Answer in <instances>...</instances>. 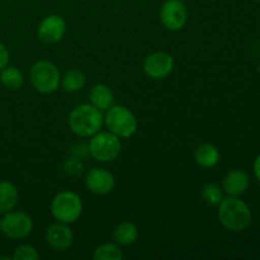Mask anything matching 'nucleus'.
Segmentation results:
<instances>
[{
	"instance_id": "1",
	"label": "nucleus",
	"mask_w": 260,
	"mask_h": 260,
	"mask_svg": "<svg viewBox=\"0 0 260 260\" xmlns=\"http://www.w3.org/2000/svg\"><path fill=\"white\" fill-rule=\"evenodd\" d=\"M217 217L221 226L231 233H241L251 223V210L240 197L228 196L217 206Z\"/></svg>"
},
{
	"instance_id": "2",
	"label": "nucleus",
	"mask_w": 260,
	"mask_h": 260,
	"mask_svg": "<svg viewBox=\"0 0 260 260\" xmlns=\"http://www.w3.org/2000/svg\"><path fill=\"white\" fill-rule=\"evenodd\" d=\"M68 123L76 136L91 137L101 131L104 124V116L102 111L90 103H83L73 108L69 114Z\"/></svg>"
},
{
	"instance_id": "3",
	"label": "nucleus",
	"mask_w": 260,
	"mask_h": 260,
	"mask_svg": "<svg viewBox=\"0 0 260 260\" xmlns=\"http://www.w3.org/2000/svg\"><path fill=\"white\" fill-rule=\"evenodd\" d=\"M83 201L78 193L73 190L58 192L51 201V215L58 222L70 223L76 222L83 213Z\"/></svg>"
},
{
	"instance_id": "4",
	"label": "nucleus",
	"mask_w": 260,
	"mask_h": 260,
	"mask_svg": "<svg viewBox=\"0 0 260 260\" xmlns=\"http://www.w3.org/2000/svg\"><path fill=\"white\" fill-rule=\"evenodd\" d=\"M104 124L109 132L119 139H129L137 131V118L127 107L113 104L104 114Z\"/></svg>"
},
{
	"instance_id": "5",
	"label": "nucleus",
	"mask_w": 260,
	"mask_h": 260,
	"mask_svg": "<svg viewBox=\"0 0 260 260\" xmlns=\"http://www.w3.org/2000/svg\"><path fill=\"white\" fill-rule=\"evenodd\" d=\"M121 139L109 131H99L90 137L89 155L99 162H111L121 154Z\"/></svg>"
},
{
	"instance_id": "6",
	"label": "nucleus",
	"mask_w": 260,
	"mask_h": 260,
	"mask_svg": "<svg viewBox=\"0 0 260 260\" xmlns=\"http://www.w3.org/2000/svg\"><path fill=\"white\" fill-rule=\"evenodd\" d=\"M29 79L36 90L42 94H51L60 86L61 74L55 63L47 60H40L30 68Z\"/></svg>"
},
{
	"instance_id": "7",
	"label": "nucleus",
	"mask_w": 260,
	"mask_h": 260,
	"mask_svg": "<svg viewBox=\"0 0 260 260\" xmlns=\"http://www.w3.org/2000/svg\"><path fill=\"white\" fill-rule=\"evenodd\" d=\"M33 221L28 213L23 211H9L0 220V233L12 240H20L30 235Z\"/></svg>"
},
{
	"instance_id": "8",
	"label": "nucleus",
	"mask_w": 260,
	"mask_h": 260,
	"mask_svg": "<svg viewBox=\"0 0 260 260\" xmlns=\"http://www.w3.org/2000/svg\"><path fill=\"white\" fill-rule=\"evenodd\" d=\"M160 20L169 30H180L188 20V9L182 0H165L160 8Z\"/></svg>"
},
{
	"instance_id": "9",
	"label": "nucleus",
	"mask_w": 260,
	"mask_h": 260,
	"mask_svg": "<svg viewBox=\"0 0 260 260\" xmlns=\"http://www.w3.org/2000/svg\"><path fill=\"white\" fill-rule=\"evenodd\" d=\"M144 73L152 80H161L169 76L174 69V58L170 53L159 51L147 56L144 61Z\"/></svg>"
},
{
	"instance_id": "10",
	"label": "nucleus",
	"mask_w": 260,
	"mask_h": 260,
	"mask_svg": "<svg viewBox=\"0 0 260 260\" xmlns=\"http://www.w3.org/2000/svg\"><path fill=\"white\" fill-rule=\"evenodd\" d=\"M66 33V22L61 15L50 14L37 27V36L45 43H57Z\"/></svg>"
},
{
	"instance_id": "11",
	"label": "nucleus",
	"mask_w": 260,
	"mask_h": 260,
	"mask_svg": "<svg viewBox=\"0 0 260 260\" xmlns=\"http://www.w3.org/2000/svg\"><path fill=\"white\" fill-rule=\"evenodd\" d=\"M84 183L89 192L98 196H104L113 190L116 180L109 170L104 169V168H93L86 173Z\"/></svg>"
},
{
	"instance_id": "12",
	"label": "nucleus",
	"mask_w": 260,
	"mask_h": 260,
	"mask_svg": "<svg viewBox=\"0 0 260 260\" xmlns=\"http://www.w3.org/2000/svg\"><path fill=\"white\" fill-rule=\"evenodd\" d=\"M45 239L47 241L48 246L56 251H65L73 245L74 243V234L73 230L69 228L68 223L58 222L48 226L46 229Z\"/></svg>"
},
{
	"instance_id": "13",
	"label": "nucleus",
	"mask_w": 260,
	"mask_h": 260,
	"mask_svg": "<svg viewBox=\"0 0 260 260\" xmlns=\"http://www.w3.org/2000/svg\"><path fill=\"white\" fill-rule=\"evenodd\" d=\"M250 185L249 174L243 169H233L223 177L222 189L230 197H240Z\"/></svg>"
},
{
	"instance_id": "14",
	"label": "nucleus",
	"mask_w": 260,
	"mask_h": 260,
	"mask_svg": "<svg viewBox=\"0 0 260 260\" xmlns=\"http://www.w3.org/2000/svg\"><path fill=\"white\" fill-rule=\"evenodd\" d=\"M221 159L220 150L212 144H202L194 150V160L200 167L205 169H212Z\"/></svg>"
},
{
	"instance_id": "15",
	"label": "nucleus",
	"mask_w": 260,
	"mask_h": 260,
	"mask_svg": "<svg viewBox=\"0 0 260 260\" xmlns=\"http://www.w3.org/2000/svg\"><path fill=\"white\" fill-rule=\"evenodd\" d=\"M89 98H90L91 106H94L102 112L107 111L109 107L113 106L114 102L113 93H112L111 88L107 86L106 84H95L91 88Z\"/></svg>"
},
{
	"instance_id": "16",
	"label": "nucleus",
	"mask_w": 260,
	"mask_h": 260,
	"mask_svg": "<svg viewBox=\"0 0 260 260\" xmlns=\"http://www.w3.org/2000/svg\"><path fill=\"white\" fill-rule=\"evenodd\" d=\"M139 238V229L131 221H122L113 231V239L118 245L128 246L136 243Z\"/></svg>"
},
{
	"instance_id": "17",
	"label": "nucleus",
	"mask_w": 260,
	"mask_h": 260,
	"mask_svg": "<svg viewBox=\"0 0 260 260\" xmlns=\"http://www.w3.org/2000/svg\"><path fill=\"white\" fill-rule=\"evenodd\" d=\"M18 189L9 180H0V213L14 210L18 203Z\"/></svg>"
},
{
	"instance_id": "18",
	"label": "nucleus",
	"mask_w": 260,
	"mask_h": 260,
	"mask_svg": "<svg viewBox=\"0 0 260 260\" xmlns=\"http://www.w3.org/2000/svg\"><path fill=\"white\" fill-rule=\"evenodd\" d=\"M24 83L22 71L15 66H5L0 71V84L8 90H18Z\"/></svg>"
},
{
	"instance_id": "19",
	"label": "nucleus",
	"mask_w": 260,
	"mask_h": 260,
	"mask_svg": "<svg viewBox=\"0 0 260 260\" xmlns=\"http://www.w3.org/2000/svg\"><path fill=\"white\" fill-rule=\"evenodd\" d=\"M85 83V74L78 69H73V70H69L63 76H61L60 85L66 93H76L84 88Z\"/></svg>"
},
{
	"instance_id": "20",
	"label": "nucleus",
	"mask_w": 260,
	"mask_h": 260,
	"mask_svg": "<svg viewBox=\"0 0 260 260\" xmlns=\"http://www.w3.org/2000/svg\"><path fill=\"white\" fill-rule=\"evenodd\" d=\"M94 260H122L123 253L119 249L118 244L104 243L96 246L93 253Z\"/></svg>"
},
{
	"instance_id": "21",
	"label": "nucleus",
	"mask_w": 260,
	"mask_h": 260,
	"mask_svg": "<svg viewBox=\"0 0 260 260\" xmlns=\"http://www.w3.org/2000/svg\"><path fill=\"white\" fill-rule=\"evenodd\" d=\"M201 198L205 203H207L208 206H213V207H217L221 203V201L223 200V189L222 187H220L216 183H207L206 185H203V188L201 189Z\"/></svg>"
},
{
	"instance_id": "22",
	"label": "nucleus",
	"mask_w": 260,
	"mask_h": 260,
	"mask_svg": "<svg viewBox=\"0 0 260 260\" xmlns=\"http://www.w3.org/2000/svg\"><path fill=\"white\" fill-rule=\"evenodd\" d=\"M40 258V254L36 250L35 246L29 245V244H23L19 245L13 253V260H36Z\"/></svg>"
},
{
	"instance_id": "23",
	"label": "nucleus",
	"mask_w": 260,
	"mask_h": 260,
	"mask_svg": "<svg viewBox=\"0 0 260 260\" xmlns=\"http://www.w3.org/2000/svg\"><path fill=\"white\" fill-rule=\"evenodd\" d=\"M63 170H65L66 174L71 175V177H79L84 172L83 160L74 156L68 157L65 160V162H63Z\"/></svg>"
},
{
	"instance_id": "24",
	"label": "nucleus",
	"mask_w": 260,
	"mask_h": 260,
	"mask_svg": "<svg viewBox=\"0 0 260 260\" xmlns=\"http://www.w3.org/2000/svg\"><path fill=\"white\" fill-rule=\"evenodd\" d=\"M70 154H71V156L78 157V159H80V160H84L89 155L88 145L83 144V142H78V144L73 145V146H71V150H70Z\"/></svg>"
},
{
	"instance_id": "25",
	"label": "nucleus",
	"mask_w": 260,
	"mask_h": 260,
	"mask_svg": "<svg viewBox=\"0 0 260 260\" xmlns=\"http://www.w3.org/2000/svg\"><path fill=\"white\" fill-rule=\"evenodd\" d=\"M9 63V51L3 43H0V71Z\"/></svg>"
},
{
	"instance_id": "26",
	"label": "nucleus",
	"mask_w": 260,
	"mask_h": 260,
	"mask_svg": "<svg viewBox=\"0 0 260 260\" xmlns=\"http://www.w3.org/2000/svg\"><path fill=\"white\" fill-rule=\"evenodd\" d=\"M253 172H254V175H255V178L258 179V182H260V154L255 157V160H254Z\"/></svg>"
},
{
	"instance_id": "27",
	"label": "nucleus",
	"mask_w": 260,
	"mask_h": 260,
	"mask_svg": "<svg viewBox=\"0 0 260 260\" xmlns=\"http://www.w3.org/2000/svg\"><path fill=\"white\" fill-rule=\"evenodd\" d=\"M253 2H256V3H259V2H260V0H253Z\"/></svg>"
}]
</instances>
